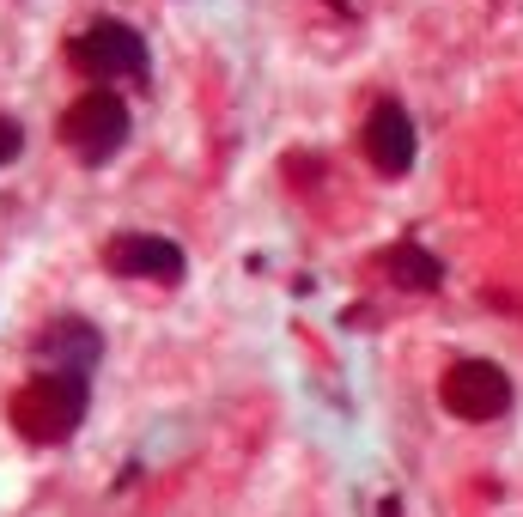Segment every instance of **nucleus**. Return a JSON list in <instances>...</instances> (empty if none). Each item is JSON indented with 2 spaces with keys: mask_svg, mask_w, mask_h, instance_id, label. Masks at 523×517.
Listing matches in <instances>:
<instances>
[{
  "mask_svg": "<svg viewBox=\"0 0 523 517\" xmlns=\"http://www.w3.org/2000/svg\"><path fill=\"white\" fill-rule=\"evenodd\" d=\"M438 402H444V414H457V420H469V426H487V420H505V408H511V378H505V365L469 353V359L444 365Z\"/></svg>",
  "mask_w": 523,
  "mask_h": 517,
  "instance_id": "obj_3",
  "label": "nucleus"
},
{
  "mask_svg": "<svg viewBox=\"0 0 523 517\" xmlns=\"http://www.w3.org/2000/svg\"><path fill=\"white\" fill-rule=\"evenodd\" d=\"M67 347L80 353V372H92V365H98V353H104L98 329H92V323H80V317H67V323H49V329L37 335V353H43V359H67Z\"/></svg>",
  "mask_w": 523,
  "mask_h": 517,
  "instance_id": "obj_8",
  "label": "nucleus"
},
{
  "mask_svg": "<svg viewBox=\"0 0 523 517\" xmlns=\"http://www.w3.org/2000/svg\"><path fill=\"white\" fill-rule=\"evenodd\" d=\"M55 140H61L80 165H104V159L122 153V140H128V104H122L110 86H92V92H80V98L61 110Z\"/></svg>",
  "mask_w": 523,
  "mask_h": 517,
  "instance_id": "obj_2",
  "label": "nucleus"
},
{
  "mask_svg": "<svg viewBox=\"0 0 523 517\" xmlns=\"http://www.w3.org/2000/svg\"><path fill=\"white\" fill-rule=\"evenodd\" d=\"M19 153H25V128L13 116H0V165H13Z\"/></svg>",
  "mask_w": 523,
  "mask_h": 517,
  "instance_id": "obj_9",
  "label": "nucleus"
},
{
  "mask_svg": "<svg viewBox=\"0 0 523 517\" xmlns=\"http://www.w3.org/2000/svg\"><path fill=\"white\" fill-rule=\"evenodd\" d=\"M359 146H365V159H371V171H378V177H408L420 140H414L408 110L396 98H378V104H371V116H365V128H359Z\"/></svg>",
  "mask_w": 523,
  "mask_h": 517,
  "instance_id": "obj_6",
  "label": "nucleus"
},
{
  "mask_svg": "<svg viewBox=\"0 0 523 517\" xmlns=\"http://www.w3.org/2000/svg\"><path fill=\"white\" fill-rule=\"evenodd\" d=\"M104 268L122 274V280H159V286H177L189 274V256L177 238H159V232H116L104 244Z\"/></svg>",
  "mask_w": 523,
  "mask_h": 517,
  "instance_id": "obj_5",
  "label": "nucleus"
},
{
  "mask_svg": "<svg viewBox=\"0 0 523 517\" xmlns=\"http://www.w3.org/2000/svg\"><path fill=\"white\" fill-rule=\"evenodd\" d=\"M384 268H390V280L402 292H438L444 286V262L432 250H420V244H390L384 250Z\"/></svg>",
  "mask_w": 523,
  "mask_h": 517,
  "instance_id": "obj_7",
  "label": "nucleus"
},
{
  "mask_svg": "<svg viewBox=\"0 0 523 517\" xmlns=\"http://www.w3.org/2000/svg\"><path fill=\"white\" fill-rule=\"evenodd\" d=\"M67 61L86 80H146V37L122 19H98L92 31L67 43Z\"/></svg>",
  "mask_w": 523,
  "mask_h": 517,
  "instance_id": "obj_4",
  "label": "nucleus"
},
{
  "mask_svg": "<svg viewBox=\"0 0 523 517\" xmlns=\"http://www.w3.org/2000/svg\"><path fill=\"white\" fill-rule=\"evenodd\" d=\"M86 408H92V384H86V372L49 365V372H37L31 384L13 390L7 420H13V432L25 438V445L49 451V445H67V438L86 426Z\"/></svg>",
  "mask_w": 523,
  "mask_h": 517,
  "instance_id": "obj_1",
  "label": "nucleus"
}]
</instances>
